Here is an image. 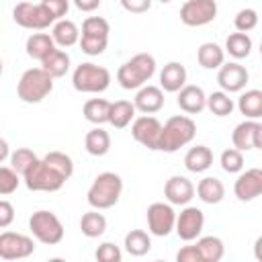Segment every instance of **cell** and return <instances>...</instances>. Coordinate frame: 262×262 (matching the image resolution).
<instances>
[{
  "label": "cell",
  "instance_id": "cell-1",
  "mask_svg": "<svg viewBox=\"0 0 262 262\" xmlns=\"http://www.w3.org/2000/svg\"><path fill=\"white\" fill-rule=\"evenodd\" d=\"M156 74V59L149 53H137L117 70V82L125 90H141Z\"/></svg>",
  "mask_w": 262,
  "mask_h": 262
},
{
  "label": "cell",
  "instance_id": "cell-2",
  "mask_svg": "<svg viewBox=\"0 0 262 262\" xmlns=\"http://www.w3.org/2000/svg\"><path fill=\"white\" fill-rule=\"evenodd\" d=\"M121 192H123V178L115 172H100L92 180L86 192V201L92 209L102 211L115 207L121 199Z\"/></svg>",
  "mask_w": 262,
  "mask_h": 262
},
{
  "label": "cell",
  "instance_id": "cell-3",
  "mask_svg": "<svg viewBox=\"0 0 262 262\" xmlns=\"http://www.w3.org/2000/svg\"><path fill=\"white\" fill-rule=\"evenodd\" d=\"M196 135V123L188 115H174L164 123L160 137V151L174 154L188 145Z\"/></svg>",
  "mask_w": 262,
  "mask_h": 262
},
{
  "label": "cell",
  "instance_id": "cell-4",
  "mask_svg": "<svg viewBox=\"0 0 262 262\" xmlns=\"http://www.w3.org/2000/svg\"><path fill=\"white\" fill-rule=\"evenodd\" d=\"M51 90H53V78L43 68L25 70L18 84H16V94L27 104L41 102L43 98H47L51 94Z\"/></svg>",
  "mask_w": 262,
  "mask_h": 262
},
{
  "label": "cell",
  "instance_id": "cell-5",
  "mask_svg": "<svg viewBox=\"0 0 262 262\" xmlns=\"http://www.w3.org/2000/svg\"><path fill=\"white\" fill-rule=\"evenodd\" d=\"M72 86L84 94H100L111 86V72L104 66L82 61L72 74Z\"/></svg>",
  "mask_w": 262,
  "mask_h": 262
},
{
  "label": "cell",
  "instance_id": "cell-6",
  "mask_svg": "<svg viewBox=\"0 0 262 262\" xmlns=\"http://www.w3.org/2000/svg\"><path fill=\"white\" fill-rule=\"evenodd\" d=\"M108 33L111 25L102 16H86L82 23V37H80V49L82 53L94 57L100 55L108 45Z\"/></svg>",
  "mask_w": 262,
  "mask_h": 262
},
{
  "label": "cell",
  "instance_id": "cell-7",
  "mask_svg": "<svg viewBox=\"0 0 262 262\" xmlns=\"http://www.w3.org/2000/svg\"><path fill=\"white\" fill-rule=\"evenodd\" d=\"M12 18L18 27L29 29V31H45L57 23L47 10V6L43 4V0L41 2H18L12 8Z\"/></svg>",
  "mask_w": 262,
  "mask_h": 262
},
{
  "label": "cell",
  "instance_id": "cell-8",
  "mask_svg": "<svg viewBox=\"0 0 262 262\" xmlns=\"http://www.w3.org/2000/svg\"><path fill=\"white\" fill-rule=\"evenodd\" d=\"M23 182H25V186H27L29 190H33V192H55V190H59V188L66 184V178H63L57 170H53V168L41 158V160H37V162L31 166V170L23 176Z\"/></svg>",
  "mask_w": 262,
  "mask_h": 262
},
{
  "label": "cell",
  "instance_id": "cell-9",
  "mask_svg": "<svg viewBox=\"0 0 262 262\" xmlns=\"http://www.w3.org/2000/svg\"><path fill=\"white\" fill-rule=\"evenodd\" d=\"M29 229L37 242L47 246H55L63 239V223L53 211H35L29 219Z\"/></svg>",
  "mask_w": 262,
  "mask_h": 262
},
{
  "label": "cell",
  "instance_id": "cell-10",
  "mask_svg": "<svg viewBox=\"0 0 262 262\" xmlns=\"http://www.w3.org/2000/svg\"><path fill=\"white\" fill-rule=\"evenodd\" d=\"M147 229L151 235H158V237H166L170 235L174 229H176V211L172 209L170 203H151L147 207Z\"/></svg>",
  "mask_w": 262,
  "mask_h": 262
},
{
  "label": "cell",
  "instance_id": "cell-11",
  "mask_svg": "<svg viewBox=\"0 0 262 262\" xmlns=\"http://www.w3.org/2000/svg\"><path fill=\"white\" fill-rule=\"evenodd\" d=\"M217 16L215 0H186L180 6V20L186 27H205Z\"/></svg>",
  "mask_w": 262,
  "mask_h": 262
},
{
  "label": "cell",
  "instance_id": "cell-12",
  "mask_svg": "<svg viewBox=\"0 0 262 262\" xmlns=\"http://www.w3.org/2000/svg\"><path fill=\"white\" fill-rule=\"evenodd\" d=\"M164 125L154 117V115H141L131 123V135L137 143L143 147L156 151L160 149V137H162Z\"/></svg>",
  "mask_w": 262,
  "mask_h": 262
},
{
  "label": "cell",
  "instance_id": "cell-13",
  "mask_svg": "<svg viewBox=\"0 0 262 262\" xmlns=\"http://www.w3.org/2000/svg\"><path fill=\"white\" fill-rule=\"evenodd\" d=\"M35 252L33 237L16 231H2L0 233V258L2 260H23Z\"/></svg>",
  "mask_w": 262,
  "mask_h": 262
},
{
  "label": "cell",
  "instance_id": "cell-14",
  "mask_svg": "<svg viewBox=\"0 0 262 262\" xmlns=\"http://www.w3.org/2000/svg\"><path fill=\"white\" fill-rule=\"evenodd\" d=\"M205 227V215L199 207H192V205H186L178 217H176V235L182 239V242H192L201 235Z\"/></svg>",
  "mask_w": 262,
  "mask_h": 262
},
{
  "label": "cell",
  "instance_id": "cell-15",
  "mask_svg": "<svg viewBox=\"0 0 262 262\" xmlns=\"http://www.w3.org/2000/svg\"><path fill=\"white\" fill-rule=\"evenodd\" d=\"M248 80H250V74L239 61H227L217 70V84L227 94L242 92L246 88Z\"/></svg>",
  "mask_w": 262,
  "mask_h": 262
},
{
  "label": "cell",
  "instance_id": "cell-16",
  "mask_svg": "<svg viewBox=\"0 0 262 262\" xmlns=\"http://www.w3.org/2000/svg\"><path fill=\"white\" fill-rule=\"evenodd\" d=\"M233 194L242 203H250L262 194V168H248L233 182Z\"/></svg>",
  "mask_w": 262,
  "mask_h": 262
},
{
  "label": "cell",
  "instance_id": "cell-17",
  "mask_svg": "<svg viewBox=\"0 0 262 262\" xmlns=\"http://www.w3.org/2000/svg\"><path fill=\"white\" fill-rule=\"evenodd\" d=\"M194 184L186 178V176H180V174H174L166 180L164 184V196L170 205H180V207H186L192 199H194Z\"/></svg>",
  "mask_w": 262,
  "mask_h": 262
},
{
  "label": "cell",
  "instance_id": "cell-18",
  "mask_svg": "<svg viewBox=\"0 0 262 262\" xmlns=\"http://www.w3.org/2000/svg\"><path fill=\"white\" fill-rule=\"evenodd\" d=\"M133 104L143 115H156L164 106V90L160 86L147 84L141 90H137V94L133 98Z\"/></svg>",
  "mask_w": 262,
  "mask_h": 262
},
{
  "label": "cell",
  "instance_id": "cell-19",
  "mask_svg": "<svg viewBox=\"0 0 262 262\" xmlns=\"http://www.w3.org/2000/svg\"><path fill=\"white\" fill-rule=\"evenodd\" d=\"M176 104L180 106V111H184L186 115H199L201 111L207 108V94L201 86L194 84H186L178 96H176Z\"/></svg>",
  "mask_w": 262,
  "mask_h": 262
},
{
  "label": "cell",
  "instance_id": "cell-20",
  "mask_svg": "<svg viewBox=\"0 0 262 262\" xmlns=\"http://www.w3.org/2000/svg\"><path fill=\"white\" fill-rule=\"evenodd\" d=\"M186 68L180 61H168L160 72V88L164 92H180L186 86Z\"/></svg>",
  "mask_w": 262,
  "mask_h": 262
},
{
  "label": "cell",
  "instance_id": "cell-21",
  "mask_svg": "<svg viewBox=\"0 0 262 262\" xmlns=\"http://www.w3.org/2000/svg\"><path fill=\"white\" fill-rule=\"evenodd\" d=\"M25 49H27V55L29 57H33V59H37V61L43 63L57 49V45H55V41H53V37L49 33H33L27 39Z\"/></svg>",
  "mask_w": 262,
  "mask_h": 262
},
{
  "label": "cell",
  "instance_id": "cell-22",
  "mask_svg": "<svg viewBox=\"0 0 262 262\" xmlns=\"http://www.w3.org/2000/svg\"><path fill=\"white\" fill-rule=\"evenodd\" d=\"M51 37H53V41H55L57 47H63L66 49V47H72V45L80 43L82 33H80V29H78V25L74 20L61 18V20H57L51 27Z\"/></svg>",
  "mask_w": 262,
  "mask_h": 262
},
{
  "label": "cell",
  "instance_id": "cell-23",
  "mask_svg": "<svg viewBox=\"0 0 262 262\" xmlns=\"http://www.w3.org/2000/svg\"><path fill=\"white\" fill-rule=\"evenodd\" d=\"M213 166V151L207 145H194L184 154V168L188 172L201 174Z\"/></svg>",
  "mask_w": 262,
  "mask_h": 262
},
{
  "label": "cell",
  "instance_id": "cell-24",
  "mask_svg": "<svg viewBox=\"0 0 262 262\" xmlns=\"http://www.w3.org/2000/svg\"><path fill=\"white\" fill-rule=\"evenodd\" d=\"M196 61L205 70H219L225 63V49L213 41H207L196 49Z\"/></svg>",
  "mask_w": 262,
  "mask_h": 262
},
{
  "label": "cell",
  "instance_id": "cell-25",
  "mask_svg": "<svg viewBox=\"0 0 262 262\" xmlns=\"http://www.w3.org/2000/svg\"><path fill=\"white\" fill-rule=\"evenodd\" d=\"M196 196L207 205H217L225 196V186L217 176H205L196 184Z\"/></svg>",
  "mask_w": 262,
  "mask_h": 262
},
{
  "label": "cell",
  "instance_id": "cell-26",
  "mask_svg": "<svg viewBox=\"0 0 262 262\" xmlns=\"http://www.w3.org/2000/svg\"><path fill=\"white\" fill-rule=\"evenodd\" d=\"M237 111L246 117V121H256L262 117V90H246L237 98Z\"/></svg>",
  "mask_w": 262,
  "mask_h": 262
},
{
  "label": "cell",
  "instance_id": "cell-27",
  "mask_svg": "<svg viewBox=\"0 0 262 262\" xmlns=\"http://www.w3.org/2000/svg\"><path fill=\"white\" fill-rule=\"evenodd\" d=\"M111 104L106 98H90L84 102L82 106V115L88 123L100 127L102 123H108V117H111Z\"/></svg>",
  "mask_w": 262,
  "mask_h": 262
},
{
  "label": "cell",
  "instance_id": "cell-28",
  "mask_svg": "<svg viewBox=\"0 0 262 262\" xmlns=\"http://www.w3.org/2000/svg\"><path fill=\"white\" fill-rule=\"evenodd\" d=\"M256 129H258V121H242L235 125V129L231 131V143L237 151H248L254 149V137H256Z\"/></svg>",
  "mask_w": 262,
  "mask_h": 262
},
{
  "label": "cell",
  "instance_id": "cell-29",
  "mask_svg": "<svg viewBox=\"0 0 262 262\" xmlns=\"http://www.w3.org/2000/svg\"><path fill=\"white\" fill-rule=\"evenodd\" d=\"M137 108L131 100H115L111 104V117H108V123L115 127V129H125L127 125H131L137 117H135Z\"/></svg>",
  "mask_w": 262,
  "mask_h": 262
},
{
  "label": "cell",
  "instance_id": "cell-30",
  "mask_svg": "<svg viewBox=\"0 0 262 262\" xmlns=\"http://www.w3.org/2000/svg\"><path fill=\"white\" fill-rule=\"evenodd\" d=\"M84 147H86V151L90 156H96V158L106 156L108 149H111V135H108V131H104L102 127L90 129L86 133V137H84Z\"/></svg>",
  "mask_w": 262,
  "mask_h": 262
},
{
  "label": "cell",
  "instance_id": "cell-31",
  "mask_svg": "<svg viewBox=\"0 0 262 262\" xmlns=\"http://www.w3.org/2000/svg\"><path fill=\"white\" fill-rule=\"evenodd\" d=\"M127 254L139 258V256H145L149 250H151V237L147 231L143 229H131L127 235H125V242H123Z\"/></svg>",
  "mask_w": 262,
  "mask_h": 262
},
{
  "label": "cell",
  "instance_id": "cell-32",
  "mask_svg": "<svg viewBox=\"0 0 262 262\" xmlns=\"http://www.w3.org/2000/svg\"><path fill=\"white\" fill-rule=\"evenodd\" d=\"M80 231H82L86 237H90V239L100 237V235L106 231V217H104L102 213H98L96 209L84 213L82 219H80Z\"/></svg>",
  "mask_w": 262,
  "mask_h": 262
},
{
  "label": "cell",
  "instance_id": "cell-33",
  "mask_svg": "<svg viewBox=\"0 0 262 262\" xmlns=\"http://www.w3.org/2000/svg\"><path fill=\"white\" fill-rule=\"evenodd\" d=\"M225 53H229L233 59H244L250 55L252 51V39L248 33H231L227 39H225Z\"/></svg>",
  "mask_w": 262,
  "mask_h": 262
},
{
  "label": "cell",
  "instance_id": "cell-34",
  "mask_svg": "<svg viewBox=\"0 0 262 262\" xmlns=\"http://www.w3.org/2000/svg\"><path fill=\"white\" fill-rule=\"evenodd\" d=\"M41 68L55 80V78H63L68 72H70V55H68V51H63V49H55L43 63H41Z\"/></svg>",
  "mask_w": 262,
  "mask_h": 262
},
{
  "label": "cell",
  "instance_id": "cell-35",
  "mask_svg": "<svg viewBox=\"0 0 262 262\" xmlns=\"http://www.w3.org/2000/svg\"><path fill=\"white\" fill-rule=\"evenodd\" d=\"M199 252L203 254V258L207 262H221L223 254H225V246L223 242L217 237V235H205V237H199L196 244Z\"/></svg>",
  "mask_w": 262,
  "mask_h": 262
},
{
  "label": "cell",
  "instance_id": "cell-36",
  "mask_svg": "<svg viewBox=\"0 0 262 262\" xmlns=\"http://www.w3.org/2000/svg\"><path fill=\"white\" fill-rule=\"evenodd\" d=\"M207 108H209L215 117H227V115H231V111L235 108V102H233V98H229L227 92L217 90V92L207 94Z\"/></svg>",
  "mask_w": 262,
  "mask_h": 262
},
{
  "label": "cell",
  "instance_id": "cell-37",
  "mask_svg": "<svg viewBox=\"0 0 262 262\" xmlns=\"http://www.w3.org/2000/svg\"><path fill=\"white\" fill-rule=\"evenodd\" d=\"M37 160H39V158H37V154H35L33 149H29V147H16V149L12 151V156H10L8 162H10V168H12V170H16L20 176H25Z\"/></svg>",
  "mask_w": 262,
  "mask_h": 262
},
{
  "label": "cell",
  "instance_id": "cell-38",
  "mask_svg": "<svg viewBox=\"0 0 262 262\" xmlns=\"http://www.w3.org/2000/svg\"><path fill=\"white\" fill-rule=\"evenodd\" d=\"M43 160H45L53 170H57L66 180L74 174V160H72L68 154H63V151H49V154L43 156Z\"/></svg>",
  "mask_w": 262,
  "mask_h": 262
},
{
  "label": "cell",
  "instance_id": "cell-39",
  "mask_svg": "<svg viewBox=\"0 0 262 262\" xmlns=\"http://www.w3.org/2000/svg\"><path fill=\"white\" fill-rule=\"evenodd\" d=\"M219 164H221L223 172H227V174H242L244 172V154L237 151L235 147H227L221 151Z\"/></svg>",
  "mask_w": 262,
  "mask_h": 262
},
{
  "label": "cell",
  "instance_id": "cell-40",
  "mask_svg": "<svg viewBox=\"0 0 262 262\" xmlns=\"http://www.w3.org/2000/svg\"><path fill=\"white\" fill-rule=\"evenodd\" d=\"M20 184V174L16 170H12L10 166H2L0 168V194H12Z\"/></svg>",
  "mask_w": 262,
  "mask_h": 262
},
{
  "label": "cell",
  "instance_id": "cell-41",
  "mask_svg": "<svg viewBox=\"0 0 262 262\" xmlns=\"http://www.w3.org/2000/svg\"><path fill=\"white\" fill-rule=\"evenodd\" d=\"M233 25H235V31L237 33H250L252 29H256L258 25V12L254 8H242L235 18H233Z\"/></svg>",
  "mask_w": 262,
  "mask_h": 262
},
{
  "label": "cell",
  "instance_id": "cell-42",
  "mask_svg": "<svg viewBox=\"0 0 262 262\" xmlns=\"http://www.w3.org/2000/svg\"><path fill=\"white\" fill-rule=\"evenodd\" d=\"M96 262H123V252L113 242H102L94 252Z\"/></svg>",
  "mask_w": 262,
  "mask_h": 262
},
{
  "label": "cell",
  "instance_id": "cell-43",
  "mask_svg": "<svg viewBox=\"0 0 262 262\" xmlns=\"http://www.w3.org/2000/svg\"><path fill=\"white\" fill-rule=\"evenodd\" d=\"M176 262H207L196 246H182L176 252Z\"/></svg>",
  "mask_w": 262,
  "mask_h": 262
},
{
  "label": "cell",
  "instance_id": "cell-44",
  "mask_svg": "<svg viewBox=\"0 0 262 262\" xmlns=\"http://www.w3.org/2000/svg\"><path fill=\"white\" fill-rule=\"evenodd\" d=\"M43 4L47 6V10L51 12V16L55 20H61L70 10V2L68 0H43Z\"/></svg>",
  "mask_w": 262,
  "mask_h": 262
},
{
  "label": "cell",
  "instance_id": "cell-45",
  "mask_svg": "<svg viewBox=\"0 0 262 262\" xmlns=\"http://www.w3.org/2000/svg\"><path fill=\"white\" fill-rule=\"evenodd\" d=\"M14 219V207L8 201H0V227L6 229Z\"/></svg>",
  "mask_w": 262,
  "mask_h": 262
},
{
  "label": "cell",
  "instance_id": "cell-46",
  "mask_svg": "<svg viewBox=\"0 0 262 262\" xmlns=\"http://www.w3.org/2000/svg\"><path fill=\"white\" fill-rule=\"evenodd\" d=\"M121 6L125 10H129V12H145V10L151 8V2L149 0H131V2L129 0H123Z\"/></svg>",
  "mask_w": 262,
  "mask_h": 262
},
{
  "label": "cell",
  "instance_id": "cell-47",
  "mask_svg": "<svg viewBox=\"0 0 262 262\" xmlns=\"http://www.w3.org/2000/svg\"><path fill=\"white\" fill-rule=\"evenodd\" d=\"M74 6L78 10H82V12H92V10H96L100 6V0H76Z\"/></svg>",
  "mask_w": 262,
  "mask_h": 262
},
{
  "label": "cell",
  "instance_id": "cell-48",
  "mask_svg": "<svg viewBox=\"0 0 262 262\" xmlns=\"http://www.w3.org/2000/svg\"><path fill=\"white\" fill-rule=\"evenodd\" d=\"M10 151H8V143H6V139H0V162H6V160H10Z\"/></svg>",
  "mask_w": 262,
  "mask_h": 262
},
{
  "label": "cell",
  "instance_id": "cell-49",
  "mask_svg": "<svg viewBox=\"0 0 262 262\" xmlns=\"http://www.w3.org/2000/svg\"><path fill=\"white\" fill-rule=\"evenodd\" d=\"M254 258L258 262H262V235L256 237V242H254Z\"/></svg>",
  "mask_w": 262,
  "mask_h": 262
},
{
  "label": "cell",
  "instance_id": "cell-50",
  "mask_svg": "<svg viewBox=\"0 0 262 262\" xmlns=\"http://www.w3.org/2000/svg\"><path fill=\"white\" fill-rule=\"evenodd\" d=\"M254 147L262 151V123H258V129H256V137H254Z\"/></svg>",
  "mask_w": 262,
  "mask_h": 262
},
{
  "label": "cell",
  "instance_id": "cell-51",
  "mask_svg": "<svg viewBox=\"0 0 262 262\" xmlns=\"http://www.w3.org/2000/svg\"><path fill=\"white\" fill-rule=\"evenodd\" d=\"M47 262H68V260H66V258H57V256H55V258H49Z\"/></svg>",
  "mask_w": 262,
  "mask_h": 262
},
{
  "label": "cell",
  "instance_id": "cell-52",
  "mask_svg": "<svg viewBox=\"0 0 262 262\" xmlns=\"http://www.w3.org/2000/svg\"><path fill=\"white\" fill-rule=\"evenodd\" d=\"M258 51H260V55H262V41H260V49H258Z\"/></svg>",
  "mask_w": 262,
  "mask_h": 262
},
{
  "label": "cell",
  "instance_id": "cell-53",
  "mask_svg": "<svg viewBox=\"0 0 262 262\" xmlns=\"http://www.w3.org/2000/svg\"><path fill=\"white\" fill-rule=\"evenodd\" d=\"M154 262H164V260H154Z\"/></svg>",
  "mask_w": 262,
  "mask_h": 262
}]
</instances>
